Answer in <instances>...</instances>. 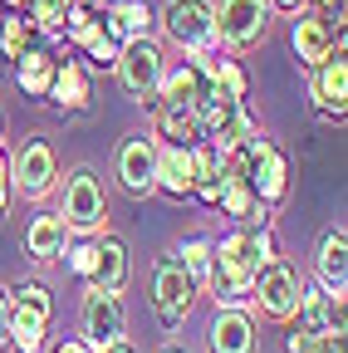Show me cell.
Segmentation results:
<instances>
[{"instance_id": "46", "label": "cell", "mask_w": 348, "mask_h": 353, "mask_svg": "<svg viewBox=\"0 0 348 353\" xmlns=\"http://www.w3.org/2000/svg\"><path fill=\"white\" fill-rule=\"evenodd\" d=\"M103 6H108V0H103Z\"/></svg>"}, {"instance_id": "14", "label": "cell", "mask_w": 348, "mask_h": 353, "mask_svg": "<svg viewBox=\"0 0 348 353\" xmlns=\"http://www.w3.org/2000/svg\"><path fill=\"white\" fill-rule=\"evenodd\" d=\"M309 99H314L319 123L338 128L348 118V59H343V50H334L319 69H309Z\"/></svg>"}, {"instance_id": "6", "label": "cell", "mask_w": 348, "mask_h": 353, "mask_svg": "<svg viewBox=\"0 0 348 353\" xmlns=\"http://www.w3.org/2000/svg\"><path fill=\"white\" fill-rule=\"evenodd\" d=\"M299 270L285 260V255H270L265 265L255 270V285H250V309H260L270 324H294V309H299Z\"/></svg>"}, {"instance_id": "38", "label": "cell", "mask_w": 348, "mask_h": 353, "mask_svg": "<svg viewBox=\"0 0 348 353\" xmlns=\"http://www.w3.org/2000/svg\"><path fill=\"white\" fill-rule=\"evenodd\" d=\"M94 353H138V343H133V339H127V334H123V339H108V343H94Z\"/></svg>"}, {"instance_id": "2", "label": "cell", "mask_w": 348, "mask_h": 353, "mask_svg": "<svg viewBox=\"0 0 348 353\" xmlns=\"http://www.w3.org/2000/svg\"><path fill=\"white\" fill-rule=\"evenodd\" d=\"M192 113H196L201 138H206L211 148H221V152L245 148V143L255 138V132H260V123L250 118L245 99H226V94H221V88H216L211 79H206V88H201V99L192 103Z\"/></svg>"}, {"instance_id": "18", "label": "cell", "mask_w": 348, "mask_h": 353, "mask_svg": "<svg viewBox=\"0 0 348 353\" xmlns=\"http://www.w3.org/2000/svg\"><path fill=\"white\" fill-rule=\"evenodd\" d=\"M221 192H226V152L201 138V143H192V201L216 211Z\"/></svg>"}, {"instance_id": "35", "label": "cell", "mask_w": 348, "mask_h": 353, "mask_svg": "<svg viewBox=\"0 0 348 353\" xmlns=\"http://www.w3.org/2000/svg\"><path fill=\"white\" fill-rule=\"evenodd\" d=\"M25 44H34L30 20H25V15H6V20H0V54H6V59H20Z\"/></svg>"}, {"instance_id": "24", "label": "cell", "mask_w": 348, "mask_h": 353, "mask_svg": "<svg viewBox=\"0 0 348 353\" xmlns=\"http://www.w3.org/2000/svg\"><path fill=\"white\" fill-rule=\"evenodd\" d=\"M103 25L118 44L127 39H152V25H157V10L147 0H108L103 6Z\"/></svg>"}, {"instance_id": "36", "label": "cell", "mask_w": 348, "mask_h": 353, "mask_svg": "<svg viewBox=\"0 0 348 353\" xmlns=\"http://www.w3.org/2000/svg\"><path fill=\"white\" fill-rule=\"evenodd\" d=\"M285 348H289V353H343V334L319 339V334H304V329H294V334L285 339Z\"/></svg>"}, {"instance_id": "4", "label": "cell", "mask_w": 348, "mask_h": 353, "mask_svg": "<svg viewBox=\"0 0 348 353\" xmlns=\"http://www.w3.org/2000/svg\"><path fill=\"white\" fill-rule=\"evenodd\" d=\"M162 34L177 44L182 54H216V0H167L157 10Z\"/></svg>"}, {"instance_id": "25", "label": "cell", "mask_w": 348, "mask_h": 353, "mask_svg": "<svg viewBox=\"0 0 348 353\" xmlns=\"http://www.w3.org/2000/svg\"><path fill=\"white\" fill-rule=\"evenodd\" d=\"M152 113H157V118H152V138H157V143H177V148L201 143V128H196V113H192V108L157 103Z\"/></svg>"}, {"instance_id": "1", "label": "cell", "mask_w": 348, "mask_h": 353, "mask_svg": "<svg viewBox=\"0 0 348 353\" xmlns=\"http://www.w3.org/2000/svg\"><path fill=\"white\" fill-rule=\"evenodd\" d=\"M270 255H280L270 226H236V231H226L221 241H211V270H206L201 294L216 309H250L255 270Z\"/></svg>"}, {"instance_id": "10", "label": "cell", "mask_w": 348, "mask_h": 353, "mask_svg": "<svg viewBox=\"0 0 348 353\" xmlns=\"http://www.w3.org/2000/svg\"><path fill=\"white\" fill-rule=\"evenodd\" d=\"M270 0H221L216 6V44L226 54H250L270 34Z\"/></svg>"}, {"instance_id": "11", "label": "cell", "mask_w": 348, "mask_h": 353, "mask_svg": "<svg viewBox=\"0 0 348 353\" xmlns=\"http://www.w3.org/2000/svg\"><path fill=\"white\" fill-rule=\"evenodd\" d=\"M113 172H118V187L133 201L157 196V138L152 132H127V138L118 143Z\"/></svg>"}, {"instance_id": "45", "label": "cell", "mask_w": 348, "mask_h": 353, "mask_svg": "<svg viewBox=\"0 0 348 353\" xmlns=\"http://www.w3.org/2000/svg\"><path fill=\"white\" fill-rule=\"evenodd\" d=\"M0 132H6V118H0Z\"/></svg>"}, {"instance_id": "17", "label": "cell", "mask_w": 348, "mask_h": 353, "mask_svg": "<svg viewBox=\"0 0 348 353\" xmlns=\"http://www.w3.org/2000/svg\"><path fill=\"white\" fill-rule=\"evenodd\" d=\"M314 285L329 294H348V231L329 226L314 245Z\"/></svg>"}, {"instance_id": "26", "label": "cell", "mask_w": 348, "mask_h": 353, "mask_svg": "<svg viewBox=\"0 0 348 353\" xmlns=\"http://www.w3.org/2000/svg\"><path fill=\"white\" fill-rule=\"evenodd\" d=\"M201 88H206V74H201L192 59H182L177 69H167V74H162V83H157V103L192 108V103L201 99Z\"/></svg>"}, {"instance_id": "16", "label": "cell", "mask_w": 348, "mask_h": 353, "mask_svg": "<svg viewBox=\"0 0 348 353\" xmlns=\"http://www.w3.org/2000/svg\"><path fill=\"white\" fill-rule=\"evenodd\" d=\"M206 348L211 353H255L260 348L255 314L250 309H216V319L206 329Z\"/></svg>"}, {"instance_id": "3", "label": "cell", "mask_w": 348, "mask_h": 353, "mask_svg": "<svg viewBox=\"0 0 348 353\" xmlns=\"http://www.w3.org/2000/svg\"><path fill=\"white\" fill-rule=\"evenodd\" d=\"M59 221L69 226V236H103L108 231V192L103 176L94 167H74L69 176H59Z\"/></svg>"}, {"instance_id": "42", "label": "cell", "mask_w": 348, "mask_h": 353, "mask_svg": "<svg viewBox=\"0 0 348 353\" xmlns=\"http://www.w3.org/2000/svg\"><path fill=\"white\" fill-rule=\"evenodd\" d=\"M309 10H314V15H338L343 0H309Z\"/></svg>"}, {"instance_id": "23", "label": "cell", "mask_w": 348, "mask_h": 353, "mask_svg": "<svg viewBox=\"0 0 348 353\" xmlns=\"http://www.w3.org/2000/svg\"><path fill=\"white\" fill-rule=\"evenodd\" d=\"M157 196L192 201V148L157 143Z\"/></svg>"}, {"instance_id": "41", "label": "cell", "mask_w": 348, "mask_h": 353, "mask_svg": "<svg viewBox=\"0 0 348 353\" xmlns=\"http://www.w3.org/2000/svg\"><path fill=\"white\" fill-rule=\"evenodd\" d=\"M50 353H94V343H83V339H64V343H54Z\"/></svg>"}, {"instance_id": "32", "label": "cell", "mask_w": 348, "mask_h": 353, "mask_svg": "<svg viewBox=\"0 0 348 353\" xmlns=\"http://www.w3.org/2000/svg\"><path fill=\"white\" fill-rule=\"evenodd\" d=\"M177 260H182V270L196 280V290L206 285V270H211V236H187L182 245H177Z\"/></svg>"}, {"instance_id": "19", "label": "cell", "mask_w": 348, "mask_h": 353, "mask_svg": "<svg viewBox=\"0 0 348 353\" xmlns=\"http://www.w3.org/2000/svg\"><path fill=\"white\" fill-rule=\"evenodd\" d=\"M89 99H94V69H83V59H59L45 103H54L59 113H83Z\"/></svg>"}, {"instance_id": "22", "label": "cell", "mask_w": 348, "mask_h": 353, "mask_svg": "<svg viewBox=\"0 0 348 353\" xmlns=\"http://www.w3.org/2000/svg\"><path fill=\"white\" fill-rule=\"evenodd\" d=\"M54 69H59V54L50 50V44H25L20 59H15V83H20V94L45 103L50 83H54Z\"/></svg>"}, {"instance_id": "27", "label": "cell", "mask_w": 348, "mask_h": 353, "mask_svg": "<svg viewBox=\"0 0 348 353\" xmlns=\"http://www.w3.org/2000/svg\"><path fill=\"white\" fill-rule=\"evenodd\" d=\"M221 216H231L236 226H270V211L255 201V192L245 187V176H226V192H221Z\"/></svg>"}, {"instance_id": "31", "label": "cell", "mask_w": 348, "mask_h": 353, "mask_svg": "<svg viewBox=\"0 0 348 353\" xmlns=\"http://www.w3.org/2000/svg\"><path fill=\"white\" fill-rule=\"evenodd\" d=\"M118 50H123V44L108 34V25H99L89 39L79 44V54H83V69H113V64H118Z\"/></svg>"}, {"instance_id": "12", "label": "cell", "mask_w": 348, "mask_h": 353, "mask_svg": "<svg viewBox=\"0 0 348 353\" xmlns=\"http://www.w3.org/2000/svg\"><path fill=\"white\" fill-rule=\"evenodd\" d=\"M289 44H294V59H299L304 74L319 69L334 50H343V10H338V15H314V10L294 15Z\"/></svg>"}, {"instance_id": "37", "label": "cell", "mask_w": 348, "mask_h": 353, "mask_svg": "<svg viewBox=\"0 0 348 353\" xmlns=\"http://www.w3.org/2000/svg\"><path fill=\"white\" fill-rule=\"evenodd\" d=\"M10 152H6V143H0V221H6V211H10Z\"/></svg>"}, {"instance_id": "21", "label": "cell", "mask_w": 348, "mask_h": 353, "mask_svg": "<svg viewBox=\"0 0 348 353\" xmlns=\"http://www.w3.org/2000/svg\"><path fill=\"white\" fill-rule=\"evenodd\" d=\"M127 280H133V255H127V245H123L118 236H108V231L94 236V280H89V285L123 294Z\"/></svg>"}, {"instance_id": "43", "label": "cell", "mask_w": 348, "mask_h": 353, "mask_svg": "<svg viewBox=\"0 0 348 353\" xmlns=\"http://www.w3.org/2000/svg\"><path fill=\"white\" fill-rule=\"evenodd\" d=\"M25 10V0H0V15H20Z\"/></svg>"}, {"instance_id": "29", "label": "cell", "mask_w": 348, "mask_h": 353, "mask_svg": "<svg viewBox=\"0 0 348 353\" xmlns=\"http://www.w3.org/2000/svg\"><path fill=\"white\" fill-rule=\"evenodd\" d=\"M99 25H103V0H74V6L64 10V25H59V34L74 44V50H79V44L89 39Z\"/></svg>"}, {"instance_id": "13", "label": "cell", "mask_w": 348, "mask_h": 353, "mask_svg": "<svg viewBox=\"0 0 348 353\" xmlns=\"http://www.w3.org/2000/svg\"><path fill=\"white\" fill-rule=\"evenodd\" d=\"M79 329H83V334H79L83 343H108V339H123V334H127V304H123V294L99 290V285H83Z\"/></svg>"}, {"instance_id": "33", "label": "cell", "mask_w": 348, "mask_h": 353, "mask_svg": "<svg viewBox=\"0 0 348 353\" xmlns=\"http://www.w3.org/2000/svg\"><path fill=\"white\" fill-rule=\"evenodd\" d=\"M74 6V0H25V20H30V30H39V34H59V25H64V10Z\"/></svg>"}, {"instance_id": "40", "label": "cell", "mask_w": 348, "mask_h": 353, "mask_svg": "<svg viewBox=\"0 0 348 353\" xmlns=\"http://www.w3.org/2000/svg\"><path fill=\"white\" fill-rule=\"evenodd\" d=\"M270 10H285V15H304L309 0H270Z\"/></svg>"}, {"instance_id": "39", "label": "cell", "mask_w": 348, "mask_h": 353, "mask_svg": "<svg viewBox=\"0 0 348 353\" xmlns=\"http://www.w3.org/2000/svg\"><path fill=\"white\" fill-rule=\"evenodd\" d=\"M10 339V290H0V343Z\"/></svg>"}, {"instance_id": "8", "label": "cell", "mask_w": 348, "mask_h": 353, "mask_svg": "<svg viewBox=\"0 0 348 353\" xmlns=\"http://www.w3.org/2000/svg\"><path fill=\"white\" fill-rule=\"evenodd\" d=\"M118 83H123V94L143 103V108H157V83L167 74V54H162V44L157 39H127L123 50H118V64H113Z\"/></svg>"}, {"instance_id": "7", "label": "cell", "mask_w": 348, "mask_h": 353, "mask_svg": "<svg viewBox=\"0 0 348 353\" xmlns=\"http://www.w3.org/2000/svg\"><path fill=\"white\" fill-rule=\"evenodd\" d=\"M196 294H201V290H196V280L182 270L177 250L157 255V265H152V314H157V324H162L167 334L187 324V314H192Z\"/></svg>"}, {"instance_id": "44", "label": "cell", "mask_w": 348, "mask_h": 353, "mask_svg": "<svg viewBox=\"0 0 348 353\" xmlns=\"http://www.w3.org/2000/svg\"><path fill=\"white\" fill-rule=\"evenodd\" d=\"M162 353H187V348H177V343H167V348H162Z\"/></svg>"}, {"instance_id": "28", "label": "cell", "mask_w": 348, "mask_h": 353, "mask_svg": "<svg viewBox=\"0 0 348 353\" xmlns=\"http://www.w3.org/2000/svg\"><path fill=\"white\" fill-rule=\"evenodd\" d=\"M10 309H20V314H30L39 324H50L54 319V294L39 280H20V285H10Z\"/></svg>"}, {"instance_id": "30", "label": "cell", "mask_w": 348, "mask_h": 353, "mask_svg": "<svg viewBox=\"0 0 348 353\" xmlns=\"http://www.w3.org/2000/svg\"><path fill=\"white\" fill-rule=\"evenodd\" d=\"M15 353H45L50 348V324H39L20 309H10V339H6Z\"/></svg>"}, {"instance_id": "15", "label": "cell", "mask_w": 348, "mask_h": 353, "mask_svg": "<svg viewBox=\"0 0 348 353\" xmlns=\"http://www.w3.org/2000/svg\"><path fill=\"white\" fill-rule=\"evenodd\" d=\"M294 329L304 334H319V339H334L343 334V294H329L319 285H304L299 290V309H294Z\"/></svg>"}, {"instance_id": "20", "label": "cell", "mask_w": 348, "mask_h": 353, "mask_svg": "<svg viewBox=\"0 0 348 353\" xmlns=\"http://www.w3.org/2000/svg\"><path fill=\"white\" fill-rule=\"evenodd\" d=\"M69 226L59 221V211H39L30 226H25V255L34 260V265H59L64 260V250H69Z\"/></svg>"}, {"instance_id": "34", "label": "cell", "mask_w": 348, "mask_h": 353, "mask_svg": "<svg viewBox=\"0 0 348 353\" xmlns=\"http://www.w3.org/2000/svg\"><path fill=\"white\" fill-rule=\"evenodd\" d=\"M64 270H69L79 285L94 280V236H74V241H69V250H64Z\"/></svg>"}, {"instance_id": "5", "label": "cell", "mask_w": 348, "mask_h": 353, "mask_svg": "<svg viewBox=\"0 0 348 353\" xmlns=\"http://www.w3.org/2000/svg\"><path fill=\"white\" fill-rule=\"evenodd\" d=\"M240 152H245V187L255 192V201L265 211H280L289 201V157H285V148L270 143L265 132H255Z\"/></svg>"}, {"instance_id": "9", "label": "cell", "mask_w": 348, "mask_h": 353, "mask_svg": "<svg viewBox=\"0 0 348 353\" xmlns=\"http://www.w3.org/2000/svg\"><path fill=\"white\" fill-rule=\"evenodd\" d=\"M59 187V157L50 138H25L10 152V196L15 201H45Z\"/></svg>"}]
</instances>
